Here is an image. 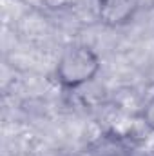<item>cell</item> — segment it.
Wrapping results in <instances>:
<instances>
[{
	"label": "cell",
	"instance_id": "7a4b0ae2",
	"mask_svg": "<svg viewBox=\"0 0 154 156\" xmlns=\"http://www.w3.org/2000/svg\"><path fill=\"white\" fill-rule=\"evenodd\" d=\"M145 118H147V125L154 129V100L149 104L147 107V113H145Z\"/></svg>",
	"mask_w": 154,
	"mask_h": 156
},
{
	"label": "cell",
	"instance_id": "6da1fadb",
	"mask_svg": "<svg viewBox=\"0 0 154 156\" xmlns=\"http://www.w3.org/2000/svg\"><path fill=\"white\" fill-rule=\"evenodd\" d=\"M98 69V58L87 47L71 49L62 62L58 64V75L62 83L69 87H76L80 83L91 80V76Z\"/></svg>",
	"mask_w": 154,
	"mask_h": 156
}]
</instances>
